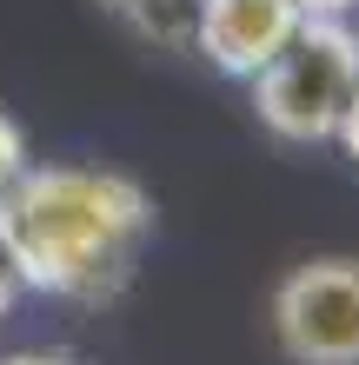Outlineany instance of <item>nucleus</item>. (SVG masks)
Here are the masks:
<instances>
[{
	"label": "nucleus",
	"mask_w": 359,
	"mask_h": 365,
	"mask_svg": "<svg viewBox=\"0 0 359 365\" xmlns=\"http://www.w3.org/2000/svg\"><path fill=\"white\" fill-rule=\"evenodd\" d=\"M14 299H20V272L7 266V252H0V319L14 312Z\"/></svg>",
	"instance_id": "obj_8"
},
{
	"label": "nucleus",
	"mask_w": 359,
	"mask_h": 365,
	"mask_svg": "<svg viewBox=\"0 0 359 365\" xmlns=\"http://www.w3.org/2000/svg\"><path fill=\"white\" fill-rule=\"evenodd\" d=\"M0 365H74V359H60V352H14V359H0Z\"/></svg>",
	"instance_id": "obj_9"
},
{
	"label": "nucleus",
	"mask_w": 359,
	"mask_h": 365,
	"mask_svg": "<svg viewBox=\"0 0 359 365\" xmlns=\"http://www.w3.org/2000/svg\"><path fill=\"white\" fill-rule=\"evenodd\" d=\"M273 339L293 365H359V259H306L273 286Z\"/></svg>",
	"instance_id": "obj_3"
},
{
	"label": "nucleus",
	"mask_w": 359,
	"mask_h": 365,
	"mask_svg": "<svg viewBox=\"0 0 359 365\" xmlns=\"http://www.w3.org/2000/svg\"><path fill=\"white\" fill-rule=\"evenodd\" d=\"M20 173H27V133H20L14 113H0V192H7Z\"/></svg>",
	"instance_id": "obj_6"
},
{
	"label": "nucleus",
	"mask_w": 359,
	"mask_h": 365,
	"mask_svg": "<svg viewBox=\"0 0 359 365\" xmlns=\"http://www.w3.org/2000/svg\"><path fill=\"white\" fill-rule=\"evenodd\" d=\"M333 140L359 160V80H353V93H346V113H340V126H333Z\"/></svg>",
	"instance_id": "obj_7"
},
{
	"label": "nucleus",
	"mask_w": 359,
	"mask_h": 365,
	"mask_svg": "<svg viewBox=\"0 0 359 365\" xmlns=\"http://www.w3.org/2000/svg\"><path fill=\"white\" fill-rule=\"evenodd\" d=\"M359 80V34L340 14H306L293 40L253 73V106L260 126L293 146L333 140V126L346 113V93Z\"/></svg>",
	"instance_id": "obj_2"
},
{
	"label": "nucleus",
	"mask_w": 359,
	"mask_h": 365,
	"mask_svg": "<svg viewBox=\"0 0 359 365\" xmlns=\"http://www.w3.org/2000/svg\"><path fill=\"white\" fill-rule=\"evenodd\" d=\"M300 0H200V20H193V47L213 60L220 73L253 80L273 53L293 40L300 27Z\"/></svg>",
	"instance_id": "obj_4"
},
{
	"label": "nucleus",
	"mask_w": 359,
	"mask_h": 365,
	"mask_svg": "<svg viewBox=\"0 0 359 365\" xmlns=\"http://www.w3.org/2000/svg\"><path fill=\"white\" fill-rule=\"evenodd\" d=\"M146 240H153V200L126 173L27 166L0 192V252L27 292L107 306L140 272Z\"/></svg>",
	"instance_id": "obj_1"
},
{
	"label": "nucleus",
	"mask_w": 359,
	"mask_h": 365,
	"mask_svg": "<svg viewBox=\"0 0 359 365\" xmlns=\"http://www.w3.org/2000/svg\"><path fill=\"white\" fill-rule=\"evenodd\" d=\"M346 7H359V0H300V14H346Z\"/></svg>",
	"instance_id": "obj_10"
},
{
	"label": "nucleus",
	"mask_w": 359,
	"mask_h": 365,
	"mask_svg": "<svg viewBox=\"0 0 359 365\" xmlns=\"http://www.w3.org/2000/svg\"><path fill=\"white\" fill-rule=\"evenodd\" d=\"M107 14H120L126 27L153 47H193V20H200V0H100Z\"/></svg>",
	"instance_id": "obj_5"
}]
</instances>
